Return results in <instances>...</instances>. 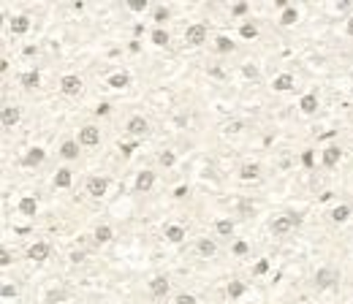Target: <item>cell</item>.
<instances>
[{"instance_id":"cell-11","label":"cell","mask_w":353,"mask_h":304,"mask_svg":"<svg viewBox=\"0 0 353 304\" xmlns=\"http://www.w3.org/2000/svg\"><path fill=\"white\" fill-rule=\"evenodd\" d=\"M49 253H52V247H49V242H33V245L27 247V258L30 261H47Z\"/></svg>"},{"instance_id":"cell-7","label":"cell","mask_w":353,"mask_h":304,"mask_svg":"<svg viewBox=\"0 0 353 304\" xmlns=\"http://www.w3.org/2000/svg\"><path fill=\"white\" fill-rule=\"evenodd\" d=\"M155 179H158V174H155V171H150V169H144V171H139V174H136L133 187L139 190V193H150V190L155 187Z\"/></svg>"},{"instance_id":"cell-45","label":"cell","mask_w":353,"mask_h":304,"mask_svg":"<svg viewBox=\"0 0 353 304\" xmlns=\"http://www.w3.org/2000/svg\"><path fill=\"white\" fill-rule=\"evenodd\" d=\"M133 150H136V141H128V144L120 141V152H123V155H133Z\"/></svg>"},{"instance_id":"cell-36","label":"cell","mask_w":353,"mask_h":304,"mask_svg":"<svg viewBox=\"0 0 353 304\" xmlns=\"http://www.w3.org/2000/svg\"><path fill=\"white\" fill-rule=\"evenodd\" d=\"M125 6H128L130 11H136V14H139V11H147V6H150V3H147V0H128Z\"/></svg>"},{"instance_id":"cell-34","label":"cell","mask_w":353,"mask_h":304,"mask_svg":"<svg viewBox=\"0 0 353 304\" xmlns=\"http://www.w3.org/2000/svg\"><path fill=\"white\" fill-rule=\"evenodd\" d=\"M239 35H242V38H255V35H258V27H255L253 22H245L239 27Z\"/></svg>"},{"instance_id":"cell-6","label":"cell","mask_w":353,"mask_h":304,"mask_svg":"<svg viewBox=\"0 0 353 304\" xmlns=\"http://www.w3.org/2000/svg\"><path fill=\"white\" fill-rule=\"evenodd\" d=\"M79 144L82 147H98L101 144V128H95V125H84V128H79Z\"/></svg>"},{"instance_id":"cell-1","label":"cell","mask_w":353,"mask_h":304,"mask_svg":"<svg viewBox=\"0 0 353 304\" xmlns=\"http://www.w3.org/2000/svg\"><path fill=\"white\" fill-rule=\"evenodd\" d=\"M299 223H302V217H299V215H277L275 220L269 223V231H272L275 236H285V234L291 231V228L299 226Z\"/></svg>"},{"instance_id":"cell-24","label":"cell","mask_w":353,"mask_h":304,"mask_svg":"<svg viewBox=\"0 0 353 304\" xmlns=\"http://www.w3.org/2000/svg\"><path fill=\"white\" fill-rule=\"evenodd\" d=\"M196 247H199V253H201L204 258H212L215 253H218V242H215V239H206V236L196 242Z\"/></svg>"},{"instance_id":"cell-21","label":"cell","mask_w":353,"mask_h":304,"mask_svg":"<svg viewBox=\"0 0 353 304\" xmlns=\"http://www.w3.org/2000/svg\"><path fill=\"white\" fill-rule=\"evenodd\" d=\"M294 76L291 74H280V76H275V82H272V87L277 90V93H288V90H294Z\"/></svg>"},{"instance_id":"cell-41","label":"cell","mask_w":353,"mask_h":304,"mask_svg":"<svg viewBox=\"0 0 353 304\" xmlns=\"http://www.w3.org/2000/svg\"><path fill=\"white\" fill-rule=\"evenodd\" d=\"M109 111H112V103H106V101H103V103L95 106V117H106Z\"/></svg>"},{"instance_id":"cell-49","label":"cell","mask_w":353,"mask_h":304,"mask_svg":"<svg viewBox=\"0 0 353 304\" xmlns=\"http://www.w3.org/2000/svg\"><path fill=\"white\" fill-rule=\"evenodd\" d=\"M275 6L280 8V11H285V8H291V6H288V0H275Z\"/></svg>"},{"instance_id":"cell-20","label":"cell","mask_w":353,"mask_h":304,"mask_svg":"<svg viewBox=\"0 0 353 304\" xmlns=\"http://www.w3.org/2000/svg\"><path fill=\"white\" fill-rule=\"evenodd\" d=\"M299 109H302V114H315L318 111V95L315 93H304L302 101H299Z\"/></svg>"},{"instance_id":"cell-22","label":"cell","mask_w":353,"mask_h":304,"mask_svg":"<svg viewBox=\"0 0 353 304\" xmlns=\"http://www.w3.org/2000/svg\"><path fill=\"white\" fill-rule=\"evenodd\" d=\"M261 177V166L258 163H245L239 169V179H245V182H253V179H258Z\"/></svg>"},{"instance_id":"cell-16","label":"cell","mask_w":353,"mask_h":304,"mask_svg":"<svg viewBox=\"0 0 353 304\" xmlns=\"http://www.w3.org/2000/svg\"><path fill=\"white\" fill-rule=\"evenodd\" d=\"M52 182H54V187H60V190H68V187L74 185V171L71 169H57Z\"/></svg>"},{"instance_id":"cell-25","label":"cell","mask_w":353,"mask_h":304,"mask_svg":"<svg viewBox=\"0 0 353 304\" xmlns=\"http://www.w3.org/2000/svg\"><path fill=\"white\" fill-rule=\"evenodd\" d=\"M38 84H41V74H38V71H25L22 74V87L25 90H35L38 87Z\"/></svg>"},{"instance_id":"cell-26","label":"cell","mask_w":353,"mask_h":304,"mask_svg":"<svg viewBox=\"0 0 353 304\" xmlns=\"http://www.w3.org/2000/svg\"><path fill=\"white\" fill-rule=\"evenodd\" d=\"M150 38H152L155 47H169V44H171V35H169V30H166V27H155L152 33H150Z\"/></svg>"},{"instance_id":"cell-43","label":"cell","mask_w":353,"mask_h":304,"mask_svg":"<svg viewBox=\"0 0 353 304\" xmlns=\"http://www.w3.org/2000/svg\"><path fill=\"white\" fill-rule=\"evenodd\" d=\"M302 163H304L307 169H310V166L315 163V155H312V150H304V152H302Z\"/></svg>"},{"instance_id":"cell-51","label":"cell","mask_w":353,"mask_h":304,"mask_svg":"<svg viewBox=\"0 0 353 304\" xmlns=\"http://www.w3.org/2000/svg\"><path fill=\"white\" fill-rule=\"evenodd\" d=\"M337 8H340V11H348V8H351V3H348V0H342V3H337Z\"/></svg>"},{"instance_id":"cell-37","label":"cell","mask_w":353,"mask_h":304,"mask_svg":"<svg viewBox=\"0 0 353 304\" xmlns=\"http://www.w3.org/2000/svg\"><path fill=\"white\" fill-rule=\"evenodd\" d=\"M174 304H199V299H196L193 293H176Z\"/></svg>"},{"instance_id":"cell-17","label":"cell","mask_w":353,"mask_h":304,"mask_svg":"<svg viewBox=\"0 0 353 304\" xmlns=\"http://www.w3.org/2000/svg\"><path fill=\"white\" fill-rule=\"evenodd\" d=\"M163 236L171 242V245H179V242H185V228L176 226V223H171V226L163 228Z\"/></svg>"},{"instance_id":"cell-2","label":"cell","mask_w":353,"mask_h":304,"mask_svg":"<svg viewBox=\"0 0 353 304\" xmlns=\"http://www.w3.org/2000/svg\"><path fill=\"white\" fill-rule=\"evenodd\" d=\"M334 282H340V275H337V269H331V266H321V269L315 272V288H331Z\"/></svg>"},{"instance_id":"cell-46","label":"cell","mask_w":353,"mask_h":304,"mask_svg":"<svg viewBox=\"0 0 353 304\" xmlns=\"http://www.w3.org/2000/svg\"><path fill=\"white\" fill-rule=\"evenodd\" d=\"M63 299H65V293H63V291H52V293L47 296V302H49V304H54V302H63Z\"/></svg>"},{"instance_id":"cell-4","label":"cell","mask_w":353,"mask_h":304,"mask_svg":"<svg viewBox=\"0 0 353 304\" xmlns=\"http://www.w3.org/2000/svg\"><path fill=\"white\" fill-rule=\"evenodd\" d=\"M44 160H47V150H44V147H30V150L22 155V166L25 169H38Z\"/></svg>"},{"instance_id":"cell-27","label":"cell","mask_w":353,"mask_h":304,"mask_svg":"<svg viewBox=\"0 0 353 304\" xmlns=\"http://www.w3.org/2000/svg\"><path fill=\"white\" fill-rule=\"evenodd\" d=\"M130 84V76L125 74V71H120V74H112L109 76V87H114V90H125Z\"/></svg>"},{"instance_id":"cell-38","label":"cell","mask_w":353,"mask_h":304,"mask_svg":"<svg viewBox=\"0 0 353 304\" xmlns=\"http://www.w3.org/2000/svg\"><path fill=\"white\" fill-rule=\"evenodd\" d=\"M247 250H250V247H247V242H245V239H236L234 245H231V253H234V255H245Z\"/></svg>"},{"instance_id":"cell-39","label":"cell","mask_w":353,"mask_h":304,"mask_svg":"<svg viewBox=\"0 0 353 304\" xmlns=\"http://www.w3.org/2000/svg\"><path fill=\"white\" fill-rule=\"evenodd\" d=\"M266 272H269V261H266V258H261V261L253 266V275L261 277V275H266Z\"/></svg>"},{"instance_id":"cell-42","label":"cell","mask_w":353,"mask_h":304,"mask_svg":"<svg viewBox=\"0 0 353 304\" xmlns=\"http://www.w3.org/2000/svg\"><path fill=\"white\" fill-rule=\"evenodd\" d=\"M242 74H245L247 79H258V68H255V65H250V63H247L245 68H242Z\"/></svg>"},{"instance_id":"cell-48","label":"cell","mask_w":353,"mask_h":304,"mask_svg":"<svg viewBox=\"0 0 353 304\" xmlns=\"http://www.w3.org/2000/svg\"><path fill=\"white\" fill-rule=\"evenodd\" d=\"M71 261H74V263H82V261H84V253H82V250H74V253H71Z\"/></svg>"},{"instance_id":"cell-28","label":"cell","mask_w":353,"mask_h":304,"mask_svg":"<svg viewBox=\"0 0 353 304\" xmlns=\"http://www.w3.org/2000/svg\"><path fill=\"white\" fill-rule=\"evenodd\" d=\"M351 212H353V209H351L348 204H337L334 209H331L329 217H331V223H345L348 217H351Z\"/></svg>"},{"instance_id":"cell-5","label":"cell","mask_w":353,"mask_h":304,"mask_svg":"<svg viewBox=\"0 0 353 304\" xmlns=\"http://www.w3.org/2000/svg\"><path fill=\"white\" fill-rule=\"evenodd\" d=\"M185 44L188 47H201V44H206V27L201 22L190 25L188 30H185Z\"/></svg>"},{"instance_id":"cell-40","label":"cell","mask_w":353,"mask_h":304,"mask_svg":"<svg viewBox=\"0 0 353 304\" xmlns=\"http://www.w3.org/2000/svg\"><path fill=\"white\" fill-rule=\"evenodd\" d=\"M239 215H245V217L255 215V204H250V201H239Z\"/></svg>"},{"instance_id":"cell-14","label":"cell","mask_w":353,"mask_h":304,"mask_svg":"<svg viewBox=\"0 0 353 304\" xmlns=\"http://www.w3.org/2000/svg\"><path fill=\"white\" fill-rule=\"evenodd\" d=\"M79 141L76 139H65L63 144H60V158H65V160H76L79 158Z\"/></svg>"},{"instance_id":"cell-13","label":"cell","mask_w":353,"mask_h":304,"mask_svg":"<svg viewBox=\"0 0 353 304\" xmlns=\"http://www.w3.org/2000/svg\"><path fill=\"white\" fill-rule=\"evenodd\" d=\"M340 158H342L340 144H329L324 152H321V160H324V166H329V169H334V166L340 163Z\"/></svg>"},{"instance_id":"cell-12","label":"cell","mask_w":353,"mask_h":304,"mask_svg":"<svg viewBox=\"0 0 353 304\" xmlns=\"http://www.w3.org/2000/svg\"><path fill=\"white\" fill-rule=\"evenodd\" d=\"M0 120H3V128H14V125L22 120V111H19V106L6 103V106H3V111H0Z\"/></svg>"},{"instance_id":"cell-50","label":"cell","mask_w":353,"mask_h":304,"mask_svg":"<svg viewBox=\"0 0 353 304\" xmlns=\"http://www.w3.org/2000/svg\"><path fill=\"white\" fill-rule=\"evenodd\" d=\"M345 33H348V35H353V17L345 22Z\"/></svg>"},{"instance_id":"cell-32","label":"cell","mask_w":353,"mask_h":304,"mask_svg":"<svg viewBox=\"0 0 353 304\" xmlns=\"http://www.w3.org/2000/svg\"><path fill=\"white\" fill-rule=\"evenodd\" d=\"M158 163H160V166H166V169H171V166L176 163V155H174L171 150H163V152L158 155Z\"/></svg>"},{"instance_id":"cell-3","label":"cell","mask_w":353,"mask_h":304,"mask_svg":"<svg viewBox=\"0 0 353 304\" xmlns=\"http://www.w3.org/2000/svg\"><path fill=\"white\" fill-rule=\"evenodd\" d=\"M84 87V82L79 79L76 74H65L63 79H60V90H63V95H68V98H74V95H79Z\"/></svg>"},{"instance_id":"cell-35","label":"cell","mask_w":353,"mask_h":304,"mask_svg":"<svg viewBox=\"0 0 353 304\" xmlns=\"http://www.w3.org/2000/svg\"><path fill=\"white\" fill-rule=\"evenodd\" d=\"M17 285H14V282H3V288H0V296L3 299H17Z\"/></svg>"},{"instance_id":"cell-31","label":"cell","mask_w":353,"mask_h":304,"mask_svg":"<svg viewBox=\"0 0 353 304\" xmlns=\"http://www.w3.org/2000/svg\"><path fill=\"white\" fill-rule=\"evenodd\" d=\"M296 22H299V11H296V6L285 8V11L280 14V25L282 27H291V25H296Z\"/></svg>"},{"instance_id":"cell-44","label":"cell","mask_w":353,"mask_h":304,"mask_svg":"<svg viewBox=\"0 0 353 304\" xmlns=\"http://www.w3.org/2000/svg\"><path fill=\"white\" fill-rule=\"evenodd\" d=\"M247 8H250L247 3H236V6L231 8V14H234V17H245V14H247Z\"/></svg>"},{"instance_id":"cell-29","label":"cell","mask_w":353,"mask_h":304,"mask_svg":"<svg viewBox=\"0 0 353 304\" xmlns=\"http://www.w3.org/2000/svg\"><path fill=\"white\" fill-rule=\"evenodd\" d=\"M226 293H228V299H242L247 293V285L242 280H231L228 288H226Z\"/></svg>"},{"instance_id":"cell-23","label":"cell","mask_w":353,"mask_h":304,"mask_svg":"<svg viewBox=\"0 0 353 304\" xmlns=\"http://www.w3.org/2000/svg\"><path fill=\"white\" fill-rule=\"evenodd\" d=\"M236 49V44L231 41L228 35H218V38H215V52L218 54H231Z\"/></svg>"},{"instance_id":"cell-8","label":"cell","mask_w":353,"mask_h":304,"mask_svg":"<svg viewBox=\"0 0 353 304\" xmlns=\"http://www.w3.org/2000/svg\"><path fill=\"white\" fill-rule=\"evenodd\" d=\"M106 190H109V179H106V177H90L87 179L90 199H101V196H106Z\"/></svg>"},{"instance_id":"cell-9","label":"cell","mask_w":353,"mask_h":304,"mask_svg":"<svg viewBox=\"0 0 353 304\" xmlns=\"http://www.w3.org/2000/svg\"><path fill=\"white\" fill-rule=\"evenodd\" d=\"M125 130H128L130 136H136V139H139V136H147V133H150V123L141 117V114H133V117L128 120V125H125Z\"/></svg>"},{"instance_id":"cell-10","label":"cell","mask_w":353,"mask_h":304,"mask_svg":"<svg viewBox=\"0 0 353 304\" xmlns=\"http://www.w3.org/2000/svg\"><path fill=\"white\" fill-rule=\"evenodd\" d=\"M169 291H171V282L166 275H155L152 280H150V293H152L155 299H163Z\"/></svg>"},{"instance_id":"cell-30","label":"cell","mask_w":353,"mask_h":304,"mask_svg":"<svg viewBox=\"0 0 353 304\" xmlns=\"http://www.w3.org/2000/svg\"><path fill=\"white\" fill-rule=\"evenodd\" d=\"M215 231H218V236H231L234 234V220H231V217H220V220L215 223Z\"/></svg>"},{"instance_id":"cell-15","label":"cell","mask_w":353,"mask_h":304,"mask_svg":"<svg viewBox=\"0 0 353 304\" xmlns=\"http://www.w3.org/2000/svg\"><path fill=\"white\" fill-rule=\"evenodd\" d=\"M8 25H11V33H14V35H25L30 27H33V22H30L27 14H17V17H14Z\"/></svg>"},{"instance_id":"cell-19","label":"cell","mask_w":353,"mask_h":304,"mask_svg":"<svg viewBox=\"0 0 353 304\" xmlns=\"http://www.w3.org/2000/svg\"><path fill=\"white\" fill-rule=\"evenodd\" d=\"M93 239H95V245H109V242L114 239V228L112 226H98L93 231Z\"/></svg>"},{"instance_id":"cell-33","label":"cell","mask_w":353,"mask_h":304,"mask_svg":"<svg viewBox=\"0 0 353 304\" xmlns=\"http://www.w3.org/2000/svg\"><path fill=\"white\" fill-rule=\"evenodd\" d=\"M169 17H171V11L166 6H158L155 8V22H158V27H163L166 22H169Z\"/></svg>"},{"instance_id":"cell-18","label":"cell","mask_w":353,"mask_h":304,"mask_svg":"<svg viewBox=\"0 0 353 304\" xmlns=\"http://www.w3.org/2000/svg\"><path fill=\"white\" fill-rule=\"evenodd\" d=\"M17 206H19V212H22L25 217H35V212H38V201H35V196H22Z\"/></svg>"},{"instance_id":"cell-47","label":"cell","mask_w":353,"mask_h":304,"mask_svg":"<svg viewBox=\"0 0 353 304\" xmlns=\"http://www.w3.org/2000/svg\"><path fill=\"white\" fill-rule=\"evenodd\" d=\"M11 263V253L8 250H0V266H8Z\"/></svg>"}]
</instances>
